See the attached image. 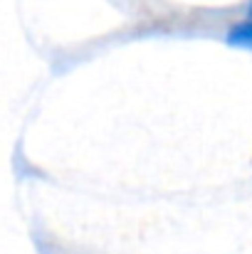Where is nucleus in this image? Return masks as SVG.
<instances>
[{"label": "nucleus", "mask_w": 252, "mask_h": 254, "mask_svg": "<svg viewBox=\"0 0 252 254\" xmlns=\"http://www.w3.org/2000/svg\"><path fill=\"white\" fill-rule=\"evenodd\" d=\"M250 12H252V5H250Z\"/></svg>", "instance_id": "2"}, {"label": "nucleus", "mask_w": 252, "mask_h": 254, "mask_svg": "<svg viewBox=\"0 0 252 254\" xmlns=\"http://www.w3.org/2000/svg\"><path fill=\"white\" fill-rule=\"evenodd\" d=\"M228 45L233 47H243V50H252V22H240L228 32Z\"/></svg>", "instance_id": "1"}]
</instances>
